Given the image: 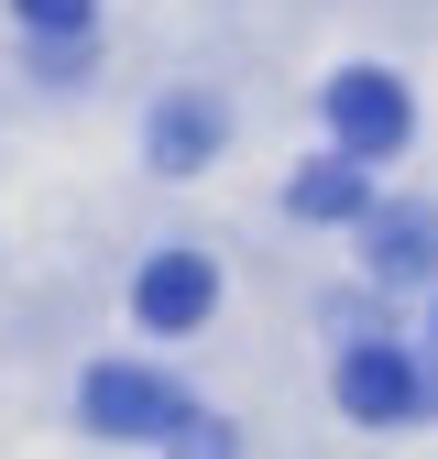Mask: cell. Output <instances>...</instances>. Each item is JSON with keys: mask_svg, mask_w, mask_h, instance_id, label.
I'll return each instance as SVG.
<instances>
[{"mask_svg": "<svg viewBox=\"0 0 438 459\" xmlns=\"http://www.w3.org/2000/svg\"><path fill=\"white\" fill-rule=\"evenodd\" d=\"M77 405H88V427H99V437H176V427L197 416L187 394L164 383V372H143V361H99Z\"/></svg>", "mask_w": 438, "mask_h": 459, "instance_id": "obj_1", "label": "cell"}, {"mask_svg": "<svg viewBox=\"0 0 438 459\" xmlns=\"http://www.w3.org/2000/svg\"><path fill=\"white\" fill-rule=\"evenodd\" d=\"M328 132H340V153H395L416 132V99L383 66H351V77H328Z\"/></svg>", "mask_w": 438, "mask_h": 459, "instance_id": "obj_2", "label": "cell"}, {"mask_svg": "<svg viewBox=\"0 0 438 459\" xmlns=\"http://www.w3.org/2000/svg\"><path fill=\"white\" fill-rule=\"evenodd\" d=\"M362 263H372L383 284H427V273H438V208H416V197H406V208H372V219H362Z\"/></svg>", "mask_w": 438, "mask_h": 459, "instance_id": "obj_3", "label": "cell"}, {"mask_svg": "<svg viewBox=\"0 0 438 459\" xmlns=\"http://www.w3.org/2000/svg\"><path fill=\"white\" fill-rule=\"evenodd\" d=\"M208 307H219L208 252H153V263H143V328H197Z\"/></svg>", "mask_w": 438, "mask_h": 459, "instance_id": "obj_4", "label": "cell"}, {"mask_svg": "<svg viewBox=\"0 0 438 459\" xmlns=\"http://www.w3.org/2000/svg\"><path fill=\"white\" fill-rule=\"evenodd\" d=\"M416 394H427V383H416V361H406V351H351V361H340V405H351L362 427L416 416Z\"/></svg>", "mask_w": 438, "mask_h": 459, "instance_id": "obj_5", "label": "cell"}, {"mask_svg": "<svg viewBox=\"0 0 438 459\" xmlns=\"http://www.w3.org/2000/svg\"><path fill=\"white\" fill-rule=\"evenodd\" d=\"M285 208H296V219H372V197H362V164H307V176L285 186Z\"/></svg>", "mask_w": 438, "mask_h": 459, "instance_id": "obj_6", "label": "cell"}, {"mask_svg": "<svg viewBox=\"0 0 438 459\" xmlns=\"http://www.w3.org/2000/svg\"><path fill=\"white\" fill-rule=\"evenodd\" d=\"M219 121H208V109L187 99V109H164V164H197V143H208Z\"/></svg>", "mask_w": 438, "mask_h": 459, "instance_id": "obj_7", "label": "cell"}, {"mask_svg": "<svg viewBox=\"0 0 438 459\" xmlns=\"http://www.w3.org/2000/svg\"><path fill=\"white\" fill-rule=\"evenodd\" d=\"M164 448H176V459H231V427H219V416H187Z\"/></svg>", "mask_w": 438, "mask_h": 459, "instance_id": "obj_8", "label": "cell"}, {"mask_svg": "<svg viewBox=\"0 0 438 459\" xmlns=\"http://www.w3.org/2000/svg\"><path fill=\"white\" fill-rule=\"evenodd\" d=\"M22 22H33V33H77V22H88V0H22Z\"/></svg>", "mask_w": 438, "mask_h": 459, "instance_id": "obj_9", "label": "cell"}]
</instances>
